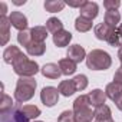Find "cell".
<instances>
[{
    "instance_id": "cell-1",
    "label": "cell",
    "mask_w": 122,
    "mask_h": 122,
    "mask_svg": "<svg viewBox=\"0 0 122 122\" xmlns=\"http://www.w3.org/2000/svg\"><path fill=\"white\" fill-rule=\"evenodd\" d=\"M112 65V57L102 49H93L86 56V66L91 71H106Z\"/></svg>"
},
{
    "instance_id": "cell-2",
    "label": "cell",
    "mask_w": 122,
    "mask_h": 122,
    "mask_svg": "<svg viewBox=\"0 0 122 122\" xmlns=\"http://www.w3.org/2000/svg\"><path fill=\"white\" fill-rule=\"evenodd\" d=\"M73 113L76 122H92L95 119V111L91 106L88 95H81L73 102Z\"/></svg>"
},
{
    "instance_id": "cell-3",
    "label": "cell",
    "mask_w": 122,
    "mask_h": 122,
    "mask_svg": "<svg viewBox=\"0 0 122 122\" xmlns=\"http://www.w3.org/2000/svg\"><path fill=\"white\" fill-rule=\"evenodd\" d=\"M36 79L35 78H19L15 88V99L19 103H25L30 101L36 91Z\"/></svg>"
},
{
    "instance_id": "cell-4",
    "label": "cell",
    "mask_w": 122,
    "mask_h": 122,
    "mask_svg": "<svg viewBox=\"0 0 122 122\" xmlns=\"http://www.w3.org/2000/svg\"><path fill=\"white\" fill-rule=\"evenodd\" d=\"M12 66H13L15 73L19 75L20 78H33L40 71L36 60L29 59L26 55H22L20 57H17Z\"/></svg>"
},
{
    "instance_id": "cell-5",
    "label": "cell",
    "mask_w": 122,
    "mask_h": 122,
    "mask_svg": "<svg viewBox=\"0 0 122 122\" xmlns=\"http://www.w3.org/2000/svg\"><path fill=\"white\" fill-rule=\"evenodd\" d=\"M0 122H29L19 106H13L9 111L0 112Z\"/></svg>"
},
{
    "instance_id": "cell-6",
    "label": "cell",
    "mask_w": 122,
    "mask_h": 122,
    "mask_svg": "<svg viewBox=\"0 0 122 122\" xmlns=\"http://www.w3.org/2000/svg\"><path fill=\"white\" fill-rule=\"evenodd\" d=\"M40 101L47 108L55 106L59 101V89L53 86H45L40 92Z\"/></svg>"
},
{
    "instance_id": "cell-7",
    "label": "cell",
    "mask_w": 122,
    "mask_h": 122,
    "mask_svg": "<svg viewBox=\"0 0 122 122\" xmlns=\"http://www.w3.org/2000/svg\"><path fill=\"white\" fill-rule=\"evenodd\" d=\"M79 12H81V16L82 17L89 19V20H93L98 16V13H99V6L95 2H86V0H85L83 5H82V7L79 9Z\"/></svg>"
},
{
    "instance_id": "cell-8",
    "label": "cell",
    "mask_w": 122,
    "mask_h": 122,
    "mask_svg": "<svg viewBox=\"0 0 122 122\" xmlns=\"http://www.w3.org/2000/svg\"><path fill=\"white\" fill-rule=\"evenodd\" d=\"M9 20H10V25L19 32L27 30V17L22 12H12L9 16Z\"/></svg>"
},
{
    "instance_id": "cell-9",
    "label": "cell",
    "mask_w": 122,
    "mask_h": 122,
    "mask_svg": "<svg viewBox=\"0 0 122 122\" xmlns=\"http://www.w3.org/2000/svg\"><path fill=\"white\" fill-rule=\"evenodd\" d=\"M10 20L7 16H0V45L6 46L10 39Z\"/></svg>"
},
{
    "instance_id": "cell-10",
    "label": "cell",
    "mask_w": 122,
    "mask_h": 122,
    "mask_svg": "<svg viewBox=\"0 0 122 122\" xmlns=\"http://www.w3.org/2000/svg\"><path fill=\"white\" fill-rule=\"evenodd\" d=\"M68 57L71 59V60H73L75 63H81L82 60H86V52H85V49L81 46V45H72V46H69V49H68Z\"/></svg>"
},
{
    "instance_id": "cell-11",
    "label": "cell",
    "mask_w": 122,
    "mask_h": 122,
    "mask_svg": "<svg viewBox=\"0 0 122 122\" xmlns=\"http://www.w3.org/2000/svg\"><path fill=\"white\" fill-rule=\"evenodd\" d=\"M115 27H111L109 25H106V23H101V25H98V26H95V36H96V39H99V40H105V42H108V39L115 33Z\"/></svg>"
},
{
    "instance_id": "cell-12",
    "label": "cell",
    "mask_w": 122,
    "mask_h": 122,
    "mask_svg": "<svg viewBox=\"0 0 122 122\" xmlns=\"http://www.w3.org/2000/svg\"><path fill=\"white\" fill-rule=\"evenodd\" d=\"M95 122H113L112 119V112L108 105H102L95 108Z\"/></svg>"
},
{
    "instance_id": "cell-13",
    "label": "cell",
    "mask_w": 122,
    "mask_h": 122,
    "mask_svg": "<svg viewBox=\"0 0 122 122\" xmlns=\"http://www.w3.org/2000/svg\"><path fill=\"white\" fill-rule=\"evenodd\" d=\"M22 55H23L22 50H20L17 46L12 45V46H7V47L5 49V52H3V60H5V63L13 65L15 60H16L17 57H20Z\"/></svg>"
},
{
    "instance_id": "cell-14",
    "label": "cell",
    "mask_w": 122,
    "mask_h": 122,
    "mask_svg": "<svg viewBox=\"0 0 122 122\" xmlns=\"http://www.w3.org/2000/svg\"><path fill=\"white\" fill-rule=\"evenodd\" d=\"M40 72L47 79H59L60 75H62V71H60L59 65H56V63H46L40 69Z\"/></svg>"
},
{
    "instance_id": "cell-15",
    "label": "cell",
    "mask_w": 122,
    "mask_h": 122,
    "mask_svg": "<svg viewBox=\"0 0 122 122\" xmlns=\"http://www.w3.org/2000/svg\"><path fill=\"white\" fill-rule=\"evenodd\" d=\"M88 96H89V101H91V106L92 108H98V106L105 105L106 93L102 89H93L92 92L88 93Z\"/></svg>"
},
{
    "instance_id": "cell-16",
    "label": "cell",
    "mask_w": 122,
    "mask_h": 122,
    "mask_svg": "<svg viewBox=\"0 0 122 122\" xmlns=\"http://www.w3.org/2000/svg\"><path fill=\"white\" fill-rule=\"evenodd\" d=\"M72 40V33L69 30H60L57 32L56 35H53V43L57 46V47H65L71 43Z\"/></svg>"
},
{
    "instance_id": "cell-17",
    "label": "cell",
    "mask_w": 122,
    "mask_h": 122,
    "mask_svg": "<svg viewBox=\"0 0 122 122\" xmlns=\"http://www.w3.org/2000/svg\"><path fill=\"white\" fill-rule=\"evenodd\" d=\"M57 65H59L60 71H62V75H66V76H69V75H73V73L76 72V63L73 62V60H71L69 57L60 59Z\"/></svg>"
},
{
    "instance_id": "cell-18",
    "label": "cell",
    "mask_w": 122,
    "mask_h": 122,
    "mask_svg": "<svg viewBox=\"0 0 122 122\" xmlns=\"http://www.w3.org/2000/svg\"><path fill=\"white\" fill-rule=\"evenodd\" d=\"M103 23L109 25L111 27H118L121 25V15L118 10H106L105 12V17H103Z\"/></svg>"
},
{
    "instance_id": "cell-19",
    "label": "cell",
    "mask_w": 122,
    "mask_h": 122,
    "mask_svg": "<svg viewBox=\"0 0 122 122\" xmlns=\"http://www.w3.org/2000/svg\"><path fill=\"white\" fill-rule=\"evenodd\" d=\"M105 93H106V98H109L111 101H116L121 95H122V85H118L115 82H111L106 85L105 88Z\"/></svg>"
},
{
    "instance_id": "cell-20",
    "label": "cell",
    "mask_w": 122,
    "mask_h": 122,
    "mask_svg": "<svg viewBox=\"0 0 122 122\" xmlns=\"http://www.w3.org/2000/svg\"><path fill=\"white\" fill-rule=\"evenodd\" d=\"M59 93H62L63 96L69 98L72 96L75 92H76V88H75V83H73V79H68V81H62L59 83Z\"/></svg>"
},
{
    "instance_id": "cell-21",
    "label": "cell",
    "mask_w": 122,
    "mask_h": 122,
    "mask_svg": "<svg viewBox=\"0 0 122 122\" xmlns=\"http://www.w3.org/2000/svg\"><path fill=\"white\" fill-rule=\"evenodd\" d=\"M30 35H32L33 42L45 43V40L47 37V29H46V26H35L30 29Z\"/></svg>"
},
{
    "instance_id": "cell-22",
    "label": "cell",
    "mask_w": 122,
    "mask_h": 122,
    "mask_svg": "<svg viewBox=\"0 0 122 122\" xmlns=\"http://www.w3.org/2000/svg\"><path fill=\"white\" fill-rule=\"evenodd\" d=\"M45 10L49 12V13H57V12H62L63 7L66 6L65 2L62 0H46L45 2Z\"/></svg>"
},
{
    "instance_id": "cell-23",
    "label": "cell",
    "mask_w": 122,
    "mask_h": 122,
    "mask_svg": "<svg viewBox=\"0 0 122 122\" xmlns=\"http://www.w3.org/2000/svg\"><path fill=\"white\" fill-rule=\"evenodd\" d=\"M26 52L29 56H42L45 52H46V45L45 43H40V42H33L26 47Z\"/></svg>"
},
{
    "instance_id": "cell-24",
    "label": "cell",
    "mask_w": 122,
    "mask_h": 122,
    "mask_svg": "<svg viewBox=\"0 0 122 122\" xmlns=\"http://www.w3.org/2000/svg\"><path fill=\"white\" fill-rule=\"evenodd\" d=\"M46 29H47V32L56 35L57 32L63 30V23H62V20H59L57 17H50V19L46 20Z\"/></svg>"
},
{
    "instance_id": "cell-25",
    "label": "cell",
    "mask_w": 122,
    "mask_h": 122,
    "mask_svg": "<svg viewBox=\"0 0 122 122\" xmlns=\"http://www.w3.org/2000/svg\"><path fill=\"white\" fill-rule=\"evenodd\" d=\"M75 29H76L78 32H81V33L89 32V30L92 29V20L79 16V17H76V20H75Z\"/></svg>"
},
{
    "instance_id": "cell-26",
    "label": "cell",
    "mask_w": 122,
    "mask_h": 122,
    "mask_svg": "<svg viewBox=\"0 0 122 122\" xmlns=\"http://www.w3.org/2000/svg\"><path fill=\"white\" fill-rule=\"evenodd\" d=\"M20 109H22V112L25 113V116L27 119H36L40 115V109L36 105H23Z\"/></svg>"
},
{
    "instance_id": "cell-27",
    "label": "cell",
    "mask_w": 122,
    "mask_h": 122,
    "mask_svg": "<svg viewBox=\"0 0 122 122\" xmlns=\"http://www.w3.org/2000/svg\"><path fill=\"white\" fill-rule=\"evenodd\" d=\"M17 42H19V45H20V46L27 47V46L32 43V35H30V30L19 32V33H17Z\"/></svg>"
},
{
    "instance_id": "cell-28",
    "label": "cell",
    "mask_w": 122,
    "mask_h": 122,
    "mask_svg": "<svg viewBox=\"0 0 122 122\" xmlns=\"http://www.w3.org/2000/svg\"><path fill=\"white\" fill-rule=\"evenodd\" d=\"M73 83H75L76 92H78V91H83V89H86V86H88V76H86V75H76V76L73 78Z\"/></svg>"
},
{
    "instance_id": "cell-29",
    "label": "cell",
    "mask_w": 122,
    "mask_h": 122,
    "mask_svg": "<svg viewBox=\"0 0 122 122\" xmlns=\"http://www.w3.org/2000/svg\"><path fill=\"white\" fill-rule=\"evenodd\" d=\"M15 106L12 98L6 93H3V98H2V103H0V112H5V111H9Z\"/></svg>"
},
{
    "instance_id": "cell-30",
    "label": "cell",
    "mask_w": 122,
    "mask_h": 122,
    "mask_svg": "<svg viewBox=\"0 0 122 122\" xmlns=\"http://www.w3.org/2000/svg\"><path fill=\"white\" fill-rule=\"evenodd\" d=\"M57 122H76V121H75V113H73V111H63L62 113L59 115Z\"/></svg>"
},
{
    "instance_id": "cell-31",
    "label": "cell",
    "mask_w": 122,
    "mask_h": 122,
    "mask_svg": "<svg viewBox=\"0 0 122 122\" xmlns=\"http://www.w3.org/2000/svg\"><path fill=\"white\" fill-rule=\"evenodd\" d=\"M119 6H121L119 0H105L103 2V7L106 10H116Z\"/></svg>"
},
{
    "instance_id": "cell-32",
    "label": "cell",
    "mask_w": 122,
    "mask_h": 122,
    "mask_svg": "<svg viewBox=\"0 0 122 122\" xmlns=\"http://www.w3.org/2000/svg\"><path fill=\"white\" fill-rule=\"evenodd\" d=\"M108 43H109L111 46H113V47H115V46L121 47V45H122V43H121V36L118 35V32H116V30H115V33L108 39Z\"/></svg>"
},
{
    "instance_id": "cell-33",
    "label": "cell",
    "mask_w": 122,
    "mask_h": 122,
    "mask_svg": "<svg viewBox=\"0 0 122 122\" xmlns=\"http://www.w3.org/2000/svg\"><path fill=\"white\" fill-rule=\"evenodd\" d=\"M113 82L118 85H122V66L119 69H116V72L113 75Z\"/></svg>"
},
{
    "instance_id": "cell-34",
    "label": "cell",
    "mask_w": 122,
    "mask_h": 122,
    "mask_svg": "<svg viewBox=\"0 0 122 122\" xmlns=\"http://www.w3.org/2000/svg\"><path fill=\"white\" fill-rule=\"evenodd\" d=\"M115 105H116V108H118L119 111H122V95L115 101Z\"/></svg>"
},
{
    "instance_id": "cell-35",
    "label": "cell",
    "mask_w": 122,
    "mask_h": 122,
    "mask_svg": "<svg viewBox=\"0 0 122 122\" xmlns=\"http://www.w3.org/2000/svg\"><path fill=\"white\" fill-rule=\"evenodd\" d=\"M0 6H2V16H6V13H7V6H6V3L2 2V3H0Z\"/></svg>"
},
{
    "instance_id": "cell-36",
    "label": "cell",
    "mask_w": 122,
    "mask_h": 122,
    "mask_svg": "<svg viewBox=\"0 0 122 122\" xmlns=\"http://www.w3.org/2000/svg\"><path fill=\"white\" fill-rule=\"evenodd\" d=\"M25 3H26V0H13V5H16V6L25 5Z\"/></svg>"
},
{
    "instance_id": "cell-37",
    "label": "cell",
    "mask_w": 122,
    "mask_h": 122,
    "mask_svg": "<svg viewBox=\"0 0 122 122\" xmlns=\"http://www.w3.org/2000/svg\"><path fill=\"white\" fill-rule=\"evenodd\" d=\"M118 57H119V62H121V66H122V45H121V47L118 50Z\"/></svg>"
},
{
    "instance_id": "cell-38",
    "label": "cell",
    "mask_w": 122,
    "mask_h": 122,
    "mask_svg": "<svg viewBox=\"0 0 122 122\" xmlns=\"http://www.w3.org/2000/svg\"><path fill=\"white\" fill-rule=\"evenodd\" d=\"M116 32H118V35H119V36H121V39H122V23L116 27Z\"/></svg>"
},
{
    "instance_id": "cell-39",
    "label": "cell",
    "mask_w": 122,
    "mask_h": 122,
    "mask_svg": "<svg viewBox=\"0 0 122 122\" xmlns=\"http://www.w3.org/2000/svg\"><path fill=\"white\" fill-rule=\"evenodd\" d=\"M33 122H42V121H33Z\"/></svg>"
}]
</instances>
